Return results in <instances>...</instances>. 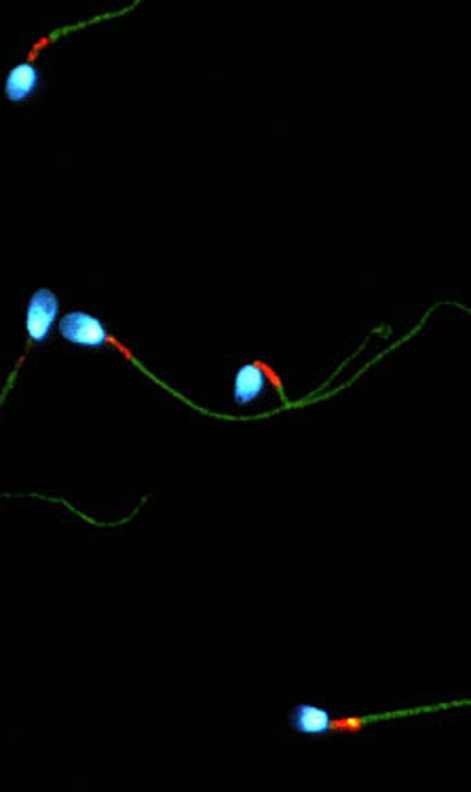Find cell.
Segmentation results:
<instances>
[{"label":"cell","mask_w":471,"mask_h":792,"mask_svg":"<svg viewBox=\"0 0 471 792\" xmlns=\"http://www.w3.org/2000/svg\"><path fill=\"white\" fill-rule=\"evenodd\" d=\"M267 379H265V372L258 366L256 362L250 364H243L237 372H235V379H233V400L237 406H250L252 402H256L262 391H265Z\"/></svg>","instance_id":"cell-5"},{"label":"cell","mask_w":471,"mask_h":792,"mask_svg":"<svg viewBox=\"0 0 471 792\" xmlns=\"http://www.w3.org/2000/svg\"><path fill=\"white\" fill-rule=\"evenodd\" d=\"M332 714L324 706L315 704H296L290 712V725L296 733L309 735V738H324L328 735Z\"/></svg>","instance_id":"cell-4"},{"label":"cell","mask_w":471,"mask_h":792,"mask_svg":"<svg viewBox=\"0 0 471 792\" xmlns=\"http://www.w3.org/2000/svg\"><path fill=\"white\" fill-rule=\"evenodd\" d=\"M43 87V72L34 66V62L15 64L5 79V98L11 104H24L32 100Z\"/></svg>","instance_id":"cell-3"},{"label":"cell","mask_w":471,"mask_h":792,"mask_svg":"<svg viewBox=\"0 0 471 792\" xmlns=\"http://www.w3.org/2000/svg\"><path fill=\"white\" fill-rule=\"evenodd\" d=\"M60 313V298L53 290L41 288L30 296V303L26 309V332H28V343H26V353L17 362V370H20L24 357L30 351V345H43L47 343V338L51 334V328L58 319Z\"/></svg>","instance_id":"cell-2"},{"label":"cell","mask_w":471,"mask_h":792,"mask_svg":"<svg viewBox=\"0 0 471 792\" xmlns=\"http://www.w3.org/2000/svg\"><path fill=\"white\" fill-rule=\"evenodd\" d=\"M414 712V710H412ZM404 712H395V714H383V716H347V719H330L328 725V733H336V735H347V733H360L366 725L376 723V721H383V719H393V716H402Z\"/></svg>","instance_id":"cell-6"},{"label":"cell","mask_w":471,"mask_h":792,"mask_svg":"<svg viewBox=\"0 0 471 792\" xmlns=\"http://www.w3.org/2000/svg\"><path fill=\"white\" fill-rule=\"evenodd\" d=\"M258 366L262 368V372H265V379H267V381L273 385V389L277 391V395H279V398H281V402L288 404L286 391H284V379H281V374H279L275 368H271V364L262 362V360H258Z\"/></svg>","instance_id":"cell-7"},{"label":"cell","mask_w":471,"mask_h":792,"mask_svg":"<svg viewBox=\"0 0 471 792\" xmlns=\"http://www.w3.org/2000/svg\"><path fill=\"white\" fill-rule=\"evenodd\" d=\"M58 330H60V336L70 345H77L83 349H104V347L117 349L127 362L138 366L144 374L150 376V372L140 364L134 351H131L123 341H119L115 334H110L100 317L85 313V311H70L60 319Z\"/></svg>","instance_id":"cell-1"}]
</instances>
